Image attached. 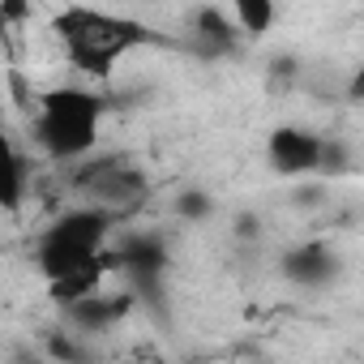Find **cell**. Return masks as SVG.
<instances>
[{
	"mask_svg": "<svg viewBox=\"0 0 364 364\" xmlns=\"http://www.w3.org/2000/svg\"><path fill=\"white\" fill-rule=\"evenodd\" d=\"M236 240H262V219L257 215H236Z\"/></svg>",
	"mask_w": 364,
	"mask_h": 364,
	"instance_id": "cell-14",
	"label": "cell"
},
{
	"mask_svg": "<svg viewBox=\"0 0 364 364\" xmlns=\"http://www.w3.org/2000/svg\"><path fill=\"white\" fill-rule=\"evenodd\" d=\"M52 35L86 82H112L120 60H129L133 52L171 43L150 22L99 5H65L60 14H52Z\"/></svg>",
	"mask_w": 364,
	"mask_h": 364,
	"instance_id": "cell-2",
	"label": "cell"
},
{
	"mask_svg": "<svg viewBox=\"0 0 364 364\" xmlns=\"http://www.w3.org/2000/svg\"><path fill=\"white\" fill-rule=\"evenodd\" d=\"M193 35H198V48H202V52H215V56L236 52V43L245 39V35L236 31V22H232L223 9H215V5H206V9L193 14Z\"/></svg>",
	"mask_w": 364,
	"mask_h": 364,
	"instance_id": "cell-10",
	"label": "cell"
},
{
	"mask_svg": "<svg viewBox=\"0 0 364 364\" xmlns=\"http://www.w3.org/2000/svg\"><path fill=\"white\" fill-rule=\"evenodd\" d=\"M26 18H31V0H0V22L9 31L26 26Z\"/></svg>",
	"mask_w": 364,
	"mask_h": 364,
	"instance_id": "cell-13",
	"label": "cell"
},
{
	"mask_svg": "<svg viewBox=\"0 0 364 364\" xmlns=\"http://www.w3.org/2000/svg\"><path fill=\"white\" fill-rule=\"evenodd\" d=\"M321 146H326L321 133H313L309 124L283 120L266 133V163L283 180H304V176L321 171Z\"/></svg>",
	"mask_w": 364,
	"mask_h": 364,
	"instance_id": "cell-6",
	"label": "cell"
},
{
	"mask_svg": "<svg viewBox=\"0 0 364 364\" xmlns=\"http://www.w3.org/2000/svg\"><path fill=\"white\" fill-rule=\"evenodd\" d=\"M228 5H232L236 31H240L245 39H262V35H270L274 22H279V5H274V0H228Z\"/></svg>",
	"mask_w": 364,
	"mask_h": 364,
	"instance_id": "cell-11",
	"label": "cell"
},
{
	"mask_svg": "<svg viewBox=\"0 0 364 364\" xmlns=\"http://www.w3.org/2000/svg\"><path fill=\"white\" fill-rule=\"evenodd\" d=\"M167 266H171V253L159 232H129L112 249V270L129 283L133 300H146L150 309H159L167 296Z\"/></svg>",
	"mask_w": 364,
	"mask_h": 364,
	"instance_id": "cell-5",
	"label": "cell"
},
{
	"mask_svg": "<svg viewBox=\"0 0 364 364\" xmlns=\"http://www.w3.org/2000/svg\"><path fill=\"white\" fill-rule=\"evenodd\" d=\"M73 189L112 215H129L150 198V176L124 154H86L73 163Z\"/></svg>",
	"mask_w": 364,
	"mask_h": 364,
	"instance_id": "cell-4",
	"label": "cell"
},
{
	"mask_svg": "<svg viewBox=\"0 0 364 364\" xmlns=\"http://www.w3.org/2000/svg\"><path fill=\"white\" fill-rule=\"evenodd\" d=\"M26 185H31V167L14 141L9 112H5V99H0V215H22Z\"/></svg>",
	"mask_w": 364,
	"mask_h": 364,
	"instance_id": "cell-8",
	"label": "cell"
},
{
	"mask_svg": "<svg viewBox=\"0 0 364 364\" xmlns=\"http://www.w3.org/2000/svg\"><path fill=\"white\" fill-rule=\"evenodd\" d=\"M107 99L95 86H52L39 95L31 116V137L52 163H77L99 150V129Z\"/></svg>",
	"mask_w": 364,
	"mask_h": 364,
	"instance_id": "cell-3",
	"label": "cell"
},
{
	"mask_svg": "<svg viewBox=\"0 0 364 364\" xmlns=\"http://www.w3.org/2000/svg\"><path fill=\"white\" fill-rule=\"evenodd\" d=\"M176 215L180 219H193V223H206L215 215V198L206 189H185V193L176 198Z\"/></svg>",
	"mask_w": 364,
	"mask_h": 364,
	"instance_id": "cell-12",
	"label": "cell"
},
{
	"mask_svg": "<svg viewBox=\"0 0 364 364\" xmlns=\"http://www.w3.org/2000/svg\"><path fill=\"white\" fill-rule=\"evenodd\" d=\"M133 304H137L133 291H103V287H95L90 296L73 300V304L60 309V313H65L77 330H86V334H107L112 326H120V321L129 317Z\"/></svg>",
	"mask_w": 364,
	"mask_h": 364,
	"instance_id": "cell-9",
	"label": "cell"
},
{
	"mask_svg": "<svg viewBox=\"0 0 364 364\" xmlns=\"http://www.w3.org/2000/svg\"><path fill=\"white\" fill-rule=\"evenodd\" d=\"M279 270H283L287 283L317 291V287H330L338 279V253L326 240H304V245H296L279 257Z\"/></svg>",
	"mask_w": 364,
	"mask_h": 364,
	"instance_id": "cell-7",
	"label": "cell"
},
{
	"mask_svg": "<svg viewBox=\"0 0 364 364\" xmlns=\"http://www.w3.org/2000/svg\"><path fill=\"white\" fill-rule=\"evenodd\" d=\"M116 223H120V215L82 202V206L56 215L39 232L35 266H39L56 309H69L73 300L103 287V279L112 274V232H116Z\"/></svg>",
	"mask_w": 364,
	"mask_h": 364,
	"instance_id": "cell-1",
	"label": "cell"
}]
</instances>
